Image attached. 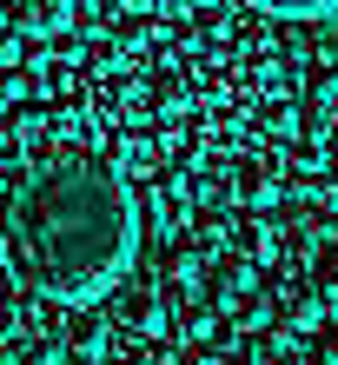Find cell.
Here are the masks:
<instances>
[{
    "label": "cell",
    "mask_w": 338,
    "mask_h": 365,
    "mask_svg": "<svg viewBox=\"0 0 338 365\" xmlns=\"http://www.w3.org/2000/svg\"><path fill=\"white\" fill-rule=\"evenodd\" d=\"M245 7L279 14V20H325V14H338V0H245Z\"/></svg>",
    "instance_id": "obj_12"
},
{
    "label": "cell",
    "mask_w": 338,
    "mask_h": 365,
    "mask_svg": "<svg viewBox=\"0 0 338 365\" xmlns=\"http://www.w3.org/2000/svg\"><path fill=\"white\" fill-rule=\"evenodd\" d=\"M73 73H80L73 60H40V67H33V93H47V100H53V93H67V87H73Z\"/></svg>",
    "instance_id": "obj_13"
},
{
    "label": "cell",
    "mask_w": 338,
    "mask_h": 365,
    "mask_svg": "<svg viewBox=\"0 0 338 365\" xmlns=\"http://www.w3.org/2000/svg\"><path fill=\"white\" fill-rule=\"evenodd\" d=\"M292 126H299V113H292L285 100H272V106H265V133H272V140H285Z\"/></svg>",
    "instance_id": "obj_16"
},
{
    "label": "cell",
    "mask_w": 338,
    "mask_h": 365,
    "mask_svg": "<svg viewBox=\"0 0 338 365\" xmlns=\"http://www.w3.org/2000/svg\"><path fill=\"white\" fill-rule=\"evenodd\" d=\"M0 252L33 299L100 306L107 286L139 259V200L113 166L53 153L7 186Z\"/></svg>",
    "instance_id": "obj_1"
},
{
    "label": "cell",
    "mask_w": 338,
    "mask_h": 365,
    "mask_svg": "<svg viewBox=\"0 0 338 365\" xmlns=\"http://www.w3.org/2000/svg\"><path fill=\"white\" fill-rule=\"evenodd\" d=\"M305 365H338V326L312 339V359H305Z\"/></svg>",
    "instance_id": "obj_19"
},
{
    "label": "cell",
    "mask_w": 338,
    "mask_h": 365,
    "mask_svg": "<svg viewBox=\"0 0 338 365\" xmlns=\"http://www.w3.org/2000/svg\"><path fill=\"white\" fill-rule=\"evenodd\" d=\"M232 232H239L232 252H245L252 266H279V259H285V240H279V226H272L265 212H259V220H245V226H232Z\"/></svg>",
    "instance_id": "obj_6"
},
{
    "label": "cell",
    "mask_w": 338,
    "mask_h": 365,
    "mask_svg": "<svg viewBox=\"0 0 338 365\" xmlns=\"http://www.w3.org/2000/svg\"><path fill=\"white\" fill-rule=\"evenodd\" d=\"M87 67H120V40L93 34V40H87Z\"/></svg>",
    "instance_id": "obj_17"
},
{
    "label": "cell",
    "mask_w": 338,
    "mask_h": 365,
    "mask_svg": "<svg viewBox=\"0 0 338 365\" xmlns=\"http://www.w3.org/2000/svg\"><path fill=\"white\" fill-rule=\"evenodd\" d=\"M232 192H239V206H252V212L279 206V160L272 153H245L239 166H232Z\"/></svg>",
    "instance_id": "obj_5"
},
{
    "label": "cell",
    "mask_w": 338,
    "mask_h": 365,
    "mask_svg": "<svg viewBox=\"0 0 338 365\" xmlns=\"http://www.w3.org/2000/svg\"><path fill=\"white\" fill-rule=\"evenodd\" d=\"M285 180H292V192H319V186H332V166H325V153H319V140H305L299 153H292Z\"/></svg>",
    "instance_id": "obj_10"
},
{
    "label": "cell",
    "mask_w": 338,
    "mask_h": 365,
    "mask_svg": "<svg viewBox=\"0 0 338 365\" xmlns=\"http://www.w3.org/2000/svg\"><path fill=\"white\" fill-rule=\"evenodd\" d=\"M0 20L20 40H53L73 27V0H0Z\"/></svg>",
    "instance_id": "obj_4"
},
{
    "label": "cell",
    "mask_w": 338,
    "mask_h": 365,
    "mask_svg": "<svg viewBox=\"0 0 338 365\" xmlns=\"http://www.w3.org/2000/svg\"><path fill=\"white\" fill-rule=\"evenodd\" d=\"M100 312L113 319V332H133V339H159L166 332V286L159 279H139V272H120Z\"/></svg>",
    "instance_id": "obj_2"
},
{
    "label": "cell",
    "mask_w": 338,
    "mask_h": 365,
    "mask_svg": "<svg viewBox=\"0 0 338 365\" xmlns=\"http://www.w3.org/2000/svg\"><path fill=\"white\" fill-rule=\"evenodd\" d=\"M60 352H67L73 365H100L113 352V319L100 306H73L67 319H60Z\"/></svg>",
    "instance_id": "obj_3"
},
{
    "label": "cell",
    "mask_w": 338,
    "mask_h": 365,
    "mask_svg": "<svg viewBox=\"0 0 338 365\" xmlns=\"http://www.w3.org/2000/svg\"><path fill=\"white\" fill-rule=\"evenodd\" d=\"M319 319H325V299L312 292V279H299V286H285V292H279V326H285V332H299V339H305Z\"/></svg>",
    "instance_id": "obj_7"
},
{
    "label": "cell",
    "mask_w": 338,
    "mask_h": 365,
    "mask_svg": "<svg viewBox=\"0 0 338 365\" xmlns=\"http://www.w3.org/2000/svg\"><path fill=\"white\" fill-rule=\"evenodd\" d=\"M20 60H27V40H20L7 20H0V67H20Z\"/></svg>",
    "instance_id": "obj_18"
},
{
    "label": "cell",
    "mask_w": 338,
    "mask_h": 365,
    "mask_svg": "<svg viewBox=\"0 0 338 365\" xmlns=\"http://www.w3.org/2000/svg\"><path fill=\"white\" fill-rule=\"evenodd\" d=\"M100 14H107V0H73V20H87V27H93Z\"/></svg>",
    "instance_id": "obj_20"
},
{
    "label": "cell",
    "mask_w": 338,
    "mask_h": 365,
    "mask_svg": "<svg viewBox=\"0 0 338 365\" xmlns=\"http://www.w3.org/2000/svg\"><path fill=\"white\" fill-rule=\"evenodd\" d=\"M312 292H319L325 306H338V246L332 252H312Z\"/></svg>",
    "instance_id": "obj_14"
},
{
    "label": "cell",
    "mask_w": 338,
    "mask_h": 365,
    "mask_svg": "<svg viewBox=\"0 0 338 365\" xmlns=\"http://www.w3.org/2000/svg\"><path fill=\"white\" fill-rule=\"evenodd\" d=\"M33 93V73H20V67H0V106H14V100H27Z\"/></svg>",
    "instance_id": "obj_15"
},
{
    "label": "cell",
    "mask_w": 338,
    "mask_h": 365,
    "mask_svg": "<svg viewBox=\"0 0 338 365\" xmlns=\"http://www.w3.org/2000/svg\"><path fill=\"white\" fill-rule=\"evenodd\" d=\"M159 286H166V292H179V299H193V292L206 286V259H199L193 246H173V252H166V272H159Z\"/></svg>",
    "instance_id": "obj_8"
},
{
    "label": "cell",
    "mask_w": 338,
    "mask_h": 365,
    "mask_svg": "<svg viewBox=\"0 0 338 365\" xmlns=\"http://www.w3.org/2000/svg\"><path fill=\"white\" fill-rule=\"evenodd\" d=\"M179 339L186 346H226V326H219V306H179Z\"/></svg>",
    "instance_id": "obj_9"
},
{
    "label": "cell",
    "mask_w": 338,
    "mask_h": 365,
    "mask_svg": "<svg viewBox=\"0 0 338 365\" xmlns=\"http://www.w3.org/2000/svg\"><path fill=\"white\" fill-rule=\"evenodd\" d=\"M186 246H193L199 259H219V252L232 246V220H226V212H199L193 232H186Z\"/></svg>",
    "instance_id": "obj_11"
}]
</instances>
